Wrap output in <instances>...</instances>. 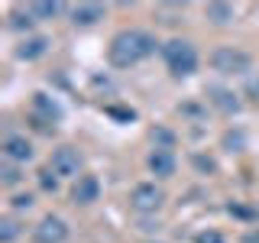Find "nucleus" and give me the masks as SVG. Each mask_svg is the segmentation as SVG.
<instances>
[{
	"label": "nucleus",
	"mask_w": 259,
	"mask_h": 243,
	"mask_svg": "<svg viewBox=\"0 0 259 243\" xmlns=\"http://www.w3.org/2000/svg\"><path fill=\"white\" fill-rule=\"evenodd\" d=\"M156 52V36L146 29H123L110 39L107 59L113 68H130V65H140L143 59Z\"/></svg>",
	"instance_id": "f257e3e1"
},
{
	"label": "nucleus",
	"mask_w": 259,
	"mask_h": 243,
	"mask_svg": "<svg viewBox=\"0 0 259 243\" xmlns=\"http://www.w3.org/2000/svg\"><path fill=\"white\" fill-rule=\"evenodd\" d=\"M162 59H165V68L175 78H188L198 71V49L188 39H168L162 46Z\"/></svg>",
	"instance_id": "f03ea898"
},
{
	"label": "nucleus",
	"mask_w": 259,
	"mask_h": 243,
	"mask_svg": "<svg viewBox=\"0 0 259 243\" xmlns=\"http://www.w3.org/2000/svg\"><path fill=\"white\" fill-rule=\"evenodd\" d=\"M249 52L243 49H233V46H221L210 52V68L221 71V75H246L249 71Z\"/></svg>",
	"instance_id": "7ed1b4c3"
},
{
	"label": "nucleus",
	"mask_w": 259,
	"mask_h": 243,
	"mask_svg": "<svg viewBox=\"0 0 259 243\" xmlns=\"http://www.w3.org/2000/svg\"><path fill=\"white\" fill-rule=\"evenodd\" d=\"M32 120H36L39 130H52L62 120V104L55 97H49L46 91L32 94Z\"/></svg>",
	"instance_id": "20e7f679"
},
{
	"label": "nucleus",
	"mask_w": 259,
	"mask_h": 243,
	"mask_svg": "<svg viewBox=\"0 0 259 243\" xmlns=\"http://www.w3.org/2000/svg\"><path fill=\"white\" fill-rule=\"evenodd\" d=\"M162 201H165V194H162V188L152 185V182H143V185H136V188L130 191V208L140 211V214H156L162 208Z\"/></svg>",
	"instance_id": "39448f33"
},
{
	"label": "nucleus",
	"mask_w": 259,
	"mask_h": 243,
	"mask_svg": "<svg viewBox=\"0 0 259 243\" xmlns=\"http://www.w3.org/2000/svg\"><path fill=\"white\" fill-rule=\"evenodd\" d=\"M49 169H52L59 178H81V156H78V149H71V146H59V149L52 152Z\"/></svg>",
	"instance_id": "423d86ee"
},
{
	"label": "nucleus",
	"mask_w": 259,
	"mask_h": 243,
	"mask_svg": "<svg viewBox=\"0 0 259 243\" xmlns=\"http://www.w3.org/2000/svg\"><path fill=\"white\" fill-rule=\"evenodd\" d=\"M36 240L39 243H65L68 240V224L55 214H46L42 221L36 224Z\"/></svg>",
	"instance_id": "0eeeda50"
},
{
	"label": "nucleus",
	"mask_w": 259,
	"mask_h": 243,
	"mask_svg": "<svg viewBox=\"0 0 259 243\" xmlns=\"http://www.w3.org/2000/svg\"><path fill=\"white\" fill-rule=\"evenodd\" d=\"M207 101H210V107L214 110H221V113H237L240 110V97L230 91V88H221V85H210L207 88Z\"/></svg>",
	"instance_id": "6e6552de"
},
{
	"label": "nucleus",
	"mask_w": 259,
	"mask_h": 243,
	"mask_svg": "<svg viewBox=\"0 0 259 243\" xmlns=\"http://www.w3.org/2000/svg\"><path fill=\"white\" fill-rule=\"evenodd\" d=\"M97 198H101V182H97V175L75 178V188H71V201H75V205H94Z\"/></svg>",
	"instance_id": "1a4fd4ad"
},
{
	"label": "nucleus",
	"mask_w": 259,
	"mask_h": 243,
	"mask_svg": "<svg viewBox=\"0 0 259 243\" xmlns=\"http://www.w3.org/2000/svg\"><path fill=\"white\" fill-rule=\"evenodd\" d=\"M146 166H149V172L156 178H172L175 175V152L172 149H152L149 159H146Z\"/></svg>",
	"instance_id": "9d476101"
},
{
	"label": "nucleus",
	"mask_w": 259,
	"mask_h": 243,
	"mask_svg": "<svg viewBox=\"0 0 259 243\" xmlns=\"http://www.w3.org/2000/svg\"><path fill=\"white\" fill-rule=\"evenodd\" d=\"M4 156H7V162H29L32 159V143L26 140V136H20V133H10L4 140Z\"/></svg>",
	"instance_id": "9b49d317"
},
{
	"label": "nucleus",
	"mask_w": 259,
	"mask_h": 243,
	"mask_svg": "<svg viewBox=\"0 0 259 243\" xmlns=\"http://www.w3.org/2000/svg\"><path fill=\"white\" fill-rule=\"evenodd\" d=\"M104 13H107V7L101 4H75L71 7V23L75 26H94L97 20H104Z\"/></svg>",
	"instance_id": "f8f14e48"
},
{
	"label": "nucleus",
	"mask_w": 259,
	"mask_h": 243,
	"mask_svg": "<svg viewBox=\"0 0 259 243\" xmlns=\"http://www.w3.org/2000/svg\"><path fill=\"white\" fill-rule=\"evenodd\" d=\"M46 52H49V39L46 36H26L20 46H16V59H23V62H36V59H42Z\"/></svg>",
	"instance_id": "ddd939ff"
},
{
	"label": "nucleus",
	"mask_w": 259,
	"mask_h": 243,
	"mask_svg": "<svg viewBox=\"0 0 259 243\" xmlns=\"http://www.w3.org/2000/svg\"><path fill=\"white\" fill-rule=\"evenodd\" d=\"M204 16H207L210 23H217V26H227V23H233L237 10H233L230 4H207L204 7Z\"/></svg>",
	"instance_id": "4468645a"
},
{
	"label": "nucleus",
	"mask_w": 259,
	"mask_h": 243,
	"mask_svg": "<svg viewBox=\"0 0 259 243\" xmlns=\"http://www.w3.org/2000/svg\"><path fill=\"white\" fill-rule=\"evenodd\" d=\"M26 10L32 13V20H49V16H59L65 7L62 4H49V0H39V4H29Z\"/></svg>",
	"instance_id": "2eb2a0df"
},
{
	"label": "nucleus",
	"mask_w": 259,
	"mask_h": 243,
	"mask_svg": "<svg viewBox=\"0 0 259 243\" xmlns=\"http://www.w3.org/2000/svg\"><path fill=\"white\" fill-rule=\"evenodd\" d=\"M20 230H23V227H20L16 217H10V214L0 217V243H13L16 237H20Z\"/></svg>",
	"instance_id": "dca6fc26"
},
{
	"label": "nucleus",
	"mask_w": 259,
	"mask_h": 243,
	"mask_svg": "<svg viewBox=\"0 0 259 243\" xmlns=\"http://www.w3.org/2000/svg\"><path fill=\"white\" fill-rule=\"evenodd\" d=\"M20 182H23L20 166H16V162H4V166H0V185L13 188V185H20Z\"/></svg>",
	"instance_id": "f3484780"
},
{
	"label": "nucleus",
	"mask_w": 259,
	"mask_h": 243,
	"mask_svg": "<svg viewBox=\"0 0 259 243\" xmlns=\"http://www.w3.org/2000/svg\"><path fill=\"white\" fill-rule=\"evenodd\" d=\"M224 149L227 152H243L246 149V133H243V130H227L224 133Z\"/></svg>",
	"instance_id": "a211bd4d"
},
{
	"label": "nucleus",
	"mask_w": 259,
	"mask_h": 243,
	"mask_svg": "<svg viewBox=\"0 0 259 243\" xmlns=\"http://www.w3.org/2000/svg\"><path fill=\"white\" fill-rule=\"evenodd\" d=\"M29 26H32V13H29V10H23V13H10V29L23 32V29H29Z\"/></svg>",
	"instance_id": "6ab92c4d"
},
{
	"label": "nucleus",
	"mask_w": 259,
	"mask_h": 243,
	"mask_svg": "<svg viewBox=\"0 0 259 243\" xmlns=\"http://www.w3.org/2000/svg\"><path fill=\"white\" fill-rule=\"evenodd\" d=\"M152 143H156V149H172V143H175V136L168 133V130H152Z\"/></svg>",
	"instance_id": "aec40b11"
},
{
	"label": "nucleus",
	"mask_w": 259,
	"mask_h": 243,
	"mask_svg": "<svg viewBox=\"0 0 259 243\" xmlns=\"http://www.w3.org/2000/svg\"><path fill=\"white\" fill-rule=\"evenodd\" d=\"M39 185H42L46 191H55L59 188V175H55L52 169H42V172H39Z\"/></svg>",
	"instance_id": "412c9836"
},
{
	"label": "nucleus",
	"mask_w": 259,
	"mask_h": 243,
	"mask_svg": "<svg viewBox=\"0 0 259 243\" xmlns=\"http://www.w3.org/2000/svg\"><path fill=\"white\" fill-rule=\"evenodd\" d=\"M194 243H224V237L217 230H201L198 237H194Z\"/></svg>",
	"instance_id": "4be33fe9"
},
{
	"label": "nucleus",
	"mask_w": 259,
	"mask_h": 243,
	"mask_svg": "<svg viewBox=\"0 0 259 243\" xmlns=\"http://www.w3.org/2000/svg\"><path fill=\"white\" fill-rule=\"evenodd\" d=\"M191 162H194V169H201V172H214V169H217V166H214V159L201 156V152H198V156H194Z\"/></svg>",
	"instance_id": "5701e85b"
},
{
	"label": "nucleus",
	"mask_w": 259,
	"mask_h": 243,
	"mask_svg": "<svg viewBox=\"0 0 259 243\" xmlns=\"http://www.w3.org/2000/svg\"><path fill=\"white\" fill-rule=\"evenodd\" d=\"M13 208L16 211H29L32 208V194H16V198H13Z\"/></svg>",
	"instance_id": "b1692460"
},
{
	"label": "nucleus",
	"mask_w": 259,
	"mask_h": 243,
	"mask_svg": "<svg viewBox=\"0 0 259 243\" xmlns=\"http://www.w3.org/2000/svg\"><path fill=\"white\" fill-rule=\"evenodd\" d=\"M243 243H259V233L253 230V233H246V240H243Z\"/></svg>",
	"instance_id": "393cba45"
}]
</instances>
